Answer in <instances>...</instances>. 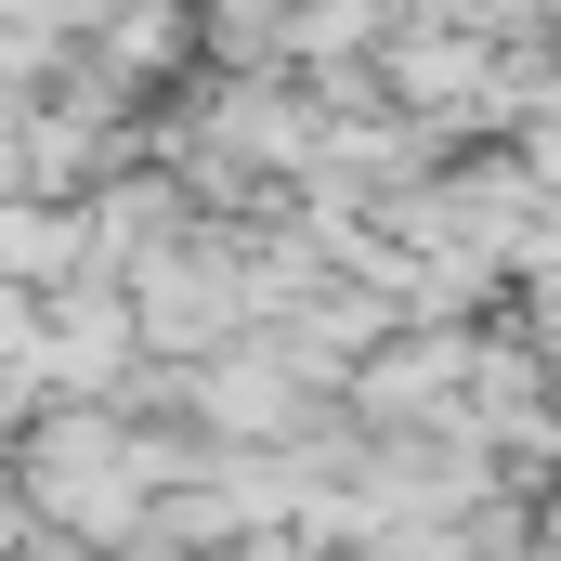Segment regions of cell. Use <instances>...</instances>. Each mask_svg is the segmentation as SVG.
I'll use <instances>...</instances> for the list:
<instances>
[{"instance_id": "cell-1", "label": "cell", "mask_w": 561, "mask_h": 561, "mask_svg": "<svg viewBox=\"0 0 561 561\" xmlns=\"http://www.w3.org/2000/svg\"><path fill=\"white\" fill-rule=\"evenodd\" d=\"M0 483H13V510H26V536H53V549H118L144 523V470H131V431L105 419V405H39L26 431H0Z\"/></svg>"}, {"instance_id": "cell-2", "label": "cell", "mask_w": 561, "mask_h": 561, "mask_svg": "<svg viewBox=\"0 0 561 561\" xmlns=\"http://www.w3.org/2000/svg\"><path fill=\"white\" fill-rule=\"evenodd\" d=\"M457 379H470V327H392V340L340 379V431H366V444L457 431Z\"/></svg>"}, {"instance_id": "cell-3", "label": "cell", "mask_w": 561, "mask_h": 561, "mask_svg": "<svg viewBox=\"0 0 561 561\" xmlns=\"http://www.w3.org/2000/svg\"><path fill=\"white\" fill-rule=\"evenodd\" d=\"M0 561H92V549H53V536H13Z\"/></svg>"}]
</instances>
